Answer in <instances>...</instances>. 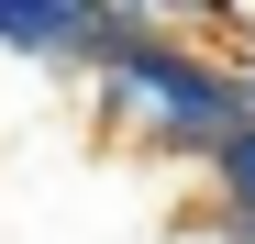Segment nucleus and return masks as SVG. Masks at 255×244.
I'll return each mask as SVG.
<instances>
[{"label": "nucleus", "mask_w": 255, "mask_h": 244, "mask_svg": "<svg viewBox=\"0 0 255 244\" xmlns=\"http://www.w3.org/2000/svg\"><path fill=\"white\" fill-rule=\"evenodd\" d=\"M211 178H222V233L255 244V122H233V133L211 144Z\"/></svg>", "instance_id": "2"}, {"label": "nucleus", "mask_w": 255, "mask_h": 244, "mask_svg": "<svg viewBox=\"0 0 255 244\" xmlns=\"http://www.w3.org/2000/svg\"><path fill=\"white\" fill-rule=\"evenodd\" d=\"M89 78H100V122H111V133H144V144H166V155H211V144L244 122V78L211 67V56H189L155 11L122 22V45H111Z\"/></svg>", "instance_id": "1"}]
</instances>
